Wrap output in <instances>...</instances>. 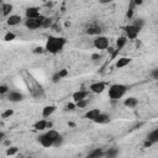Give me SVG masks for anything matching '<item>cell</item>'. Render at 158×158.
I'll return each instance as SVG.
<instances>
[{
  "label": "cell",
  "instance_id": "cell-1",
  "mask_svg": "<svg viewBox=\"0 0 158 158\" xmlns=\"http://www.w3.org/2000/svg\"><path fill=\"white\" fill-rule=\"evenodd\" d=\"M65 44V38L63 37H53V36H49L48 40H47V43H46V51H48L49 53H58L63 49Z\"/></svg>",
  "mask_w": 158,
  "mask_h": 158
},
{
  "label": "cell",
  "instance_id": "cell-2",
  "mask_svg": "<svg viewBox=\"0 0 158 158\" xmlns=\"http://www.w3.org/2000/svg\"><path fill=\"white\" fill-rule=\"evenodd\" d=\"M127 91V86L123 84H114L109 88V98L112 100L121 99Z\"/></svg>",
  "mask_w": 158,
  "mask_h": 158
},
{
  "label": "cell",
  "instance_id": "cell-3",
  "mask_svg": "<svg viewBox=\"0 0 158 158\" xmlns=\"http://www.w3.org/2000/svg\"><path fill=\"white\" fill-rule=\"evenodd\" d=\"M43 20H44V16L43 15H40L38 17H35V19H27L25 21V26L28 30H37V28L41 27Z\"/></svg>",
  "mask_w": 158,
  "mask_h": 158
},
{
  "label": "cell",
  "instance_id": "cell-4",
  "mask_svg": "<svg viewBox=\"0 0 158 158\" xmlns=\"http://www.w3.org/2000/svg\"><path fill=\"white\" fill-rule=\"evenodd\" d=\"M94 47L96 49H106L109 47V40L105 36H96V38L94 40Z\"/></svg>",
  "mask_w": 158,
  "mask_h": 158
},
{
  "label": "cell",
  "instance_id": "cell-5",
  "mask_svg": "<svg viewBox=\"0 0 158 158\" xmlns=\"http://www.w3.org/2000/svg\"><path fill=\"white\" fill-rule=\"evenodd\" d=\"M139 31H141V30H139L138 27L133 26V25H128V26H126V27H125L126 37H127V38H130V40H136V37L138 36Z\"/></svg>",
  "mask_w": 158,
  "mask_h": 158
},
{
  "label": "cell",
  "instance_id": "cell-6",
  "mask_svg": "<svg viewBox=\"0 0 158 158\" xmlns=\"http://www.w3.org/2000/svg\"><path fill=\"white\" fill-rule=\"evenodd\" d=\"M25 15L27 19H35V17H38L41 14H40V7H35V6H31V7H27L26 11H25Z\"/></svg>",
  "mask_w": 158,
  "mask_h": 158
},
{
  "label": "cell",
  "instance_id": "cell-7",
  "mask_svg": "<svg viewBox=\"0 0 158 158\" xmlns=\"http://www.w3.org/2000/svg\"><path fill=\"white\" fill-rule=\"evenodd\" d=\"M90 90L94 93V94H100L105 90V84L101 83V81H98V83H93L90 85Z\"/></svg>",
  "mask_w": 158,
  "mask_h": 158
},
{
  "label": "cell",
  "instance_id": "cell-8",
  "mask_svg": "<svg viewBox=\"0 0 158 158\" xmlns=\"http://www.w3.org/2000/svg\"><path fill=\"white\" fill-rule=\"evenodd\" d=\"M7 99L10 101H12V102H19V101L23 100V95L21 93H19V91H10Z\"/></svg>",
  "mask_w": 158,
  "mask_h": 158
},
{
  "label": "cell",
  "instance_id": "cell-9",
  "mask_svg": "<svg viewBox=\"0 0 158 158\" xmlns=\"http://www.w3.org/2000/svg\"><path fill=\"white\" fill-rule=\"evenodd\" d=\"M38 141H40V143L43 146V147H46V148H49V147H52V144H53V141L44 133V135H42V136H40L38 137Z\"/></svg>",
  "mask_w": 158,
  "mask_h": 158
},
{
  "label": "cell",
  "instance_id": "cell-10",
  "mask_svg": "<svg viewBox=\"0 0 158 158\" xmlns=\"http://www.w3.org/2000/svg\"><path fill=\"white\" fill-rule=\"evenodd\" d=\"M21 16L20 15H10L9 17H7V20H6V23L9 25V26H16V25H19L20 22H21Z\"/></svg>",
  "mask_w": 158,
  "mask_h": 158
},
{
  "label": "cell",
  "instance_id": "cell-11",
  "mask_svg": "<svg viewBox=\"0 0 158 158\" xmlns=\"http://www.w3.org/2000/svg\"><path fill=\"white\" fill-rule=\"evenodd\" d=\"M109 121H110V115L102 114V112H100V114L94 118V122H96V123H107Z\"/></svg>",
  "mask_w": 158,
  "mask_h": 158
},
{
  "label": "cell",
  "instance_id": "cell-12",
  "mask_svg": "<svg viewBox=\"0 0 158 158\" xmlns=\"http://www.w3.org/2000/svg\"><path fill=\"white\" fill-rule=\"evenodd\" d=\"M56 106L54 105H48V106H44L43 110H42V116L43 117H49L54 111H56Z\"/></svg>",
  "mask_w": 158,
  "mask_h": 158
},
{
  "label": "cell",
  "instance_id": "cell-13",
  "mask_svg": "<svg viewBox=\"0 0 158 158\" xmlns=\"http://www.w3.org/2000/svg\"><path fill=\"white\" fill-rule=\"evenodd\" d=\"M86 95H88V91H85V90H78V91H75L73 94V100H74V102H77L79 100H81V99H85Z\"/></svg>",
  "mask_w": 158,
  "mask_h": 158
},
{
  "label": "cell",
  "instance_id": "cell-14",
  "mask_svg": "<svg viewBox=\"0 0 158 158\" xmlns=\"http://www.w3.org/2000/svg\"><path fill=\"white\" fill-rule=\"evenodd\" d=\"M126 43H127V37L126 36H120L117 38V41H116V49L121 51L126 46Z\"/></svg>",
  "mask_w": 158,
  "mask_h": 158
},
{
  "label": "cell",
  "instance_id": "cell-15",
  "mask_svg": "<svg viewBox=\"0 0 158 158\" xmlns=\"http://www.w3.org/2000/svg\"><path fill=\"white\" fill-rule=\"evenodd\" d=\"M101 111L99 110V109H91V110H89L86 114H85V118H88V120H91V121H94V118L100 114Z\"/></svg>",
  "mask_w": 158,
  "mask_h": 158
},
{
  "label": "cell",
  "instance_id": "cell-16",
  "mask_svg": "<svg viewBox=\"0 0 158 158\" xmlns=\"http://www.w3.org/2000/svg\"><path fill=\"white\" fill-rule=\"evenodd\" d=\"M131 63V58H127V57H122V58H120L117 62H116V68H123V67H126L127 64H130Z\"/></svg>",
  "mask_w": 158,
  "mask_h": 158
},
{
  "label": "cell",
  "instance_id": "cell-17",
  "mask_svg": "<svg viewBox=\"0 0 158 158\" xmlns=\"http://www.w3.org/2000/svg\"><path fill=\"white\" fill-rule=\"evenodd\" d=\"M147 139H148V141H151L152 143L158 142V128H156V130L151 131V132L148 133V136H147Z\"/></svg>",
  "mask_w": 158,
  "mask_h": 158
},
{
  "label": "cell",
  "instance_id": "cell-18",
  "mask_svg": "<svg viewBox=\"0 0 158 158\" xmlns=\"http://www.w3.org/2000/svg\"><path fill=\"white\" fill-rule=\"evenodd\" d=\"M137 104H138V101H137L136 98H127V99H125V101H123V105L127 106V107H135Z\"/></svg>",
  "mask_w": 158,
  "mask_h": 158
},
{
  "label": "cell",
  "instance_id": "cell-19",
  "mask_svg": "<svg viewBox=\"0 0 158 158\" xmlns=\"http://www.w3.org/2000/svg\"><path fill=\"white\" fill-rule=\"evenodd\" d=\"M47 121L46 120H40V121H37L36 123H35V128L37 130V131H42V130H44V128H47Z\"/></svg>",
  "mask_w": 158,
  "mask_h": 158
},
{
  "label": "cell",
  "instance_id": "cell-20",
  "mask_svg": "<svg viewBox=\"0 0 158 158\" xmlns=\"http://www.w3.org/2000/svg\"><path fill=\"white\" fill-rule=\"evenodd\" d=\"M1 10H2V15L4 16H9L10 12L12 11V5L11 4H2L1 5Z\"/></svg>",
  "mask_w": 158,
  "mask_h": 158
},
{
  "label": "cell",
  "instance_id": "cell-21",
  "mask_svg": "<svg viewBox=\"0 0 158 158\" xmlns=\"http://www.w3.org/2000/svg\"><path fill=\"white\" fill-rule=\"evenodd\" d=\"M102 154H104L102 149H101V148H96V149L91 151V152L88 154V157H90V158H98V157H101Z\"/></svg>",
  "mask_w": 158,
  "mask_h": 158
},
{
  "label": "cell",
  "instance_id": "cell-22",
  "mask_svg": "<svg viewBox=\"0 0 158 158\" xmlns=\"http://www.w3.org/2000/svg\"><path fill=\"white\" fill-rule=\"evenodd\" d=\"M117 154H118V149L115 148V147H114V148H110V149L105 153V156H106L107 158H114V157H116Z\"/></svg>",
  "mask_w": 158,
  "mask_h": 158
},
{
  "label": "cell",
  "instance_id": "cell-23",
  "mask_svg": "<svg viewBox=\"0 0 158 158\" xmlns=\"http://www.w3.org/2000/svg\"><path fill=\"white\" fill-rule=\"evenodd\" d=\"M52 19H49V17H44V20L42 21V25H41V27L42 28H49L51 26H52Z\"/></svg>",
  "mask_w": 158,
  "mask_h": 158
},
{
  "label": "cell",
  "instance_id": "cell-24",
  "mask_svg": "<svg viewBox=\"0 0 158 158\" xmlns=\"http://www.w3.org/2000/svg\"><path fill=\"white\" fill-rule=\"evenodd\" d=\"M100 32H101V30H100L99 27H89V28L86 30V33H88V35H96V36H99Z\"/></svg>",
  "mask_w": 158,
  "mask_h": 158
},
{
  "label": "cell",
  "instance_id": "cell-25",
  "mask_svg": "<svg viewBox=\"0 0 158 158\" xmlns=\"http://www.w3.org/2000/svg\"><path fill=\"white\" fill-rule=\"evenodd\" d=\"M46 135H47V136H48V137H49L52 141H54V139H56V138L59 136V133H58L56 130H49L48 132H46Z\"/></svg>",
  "mask_w": 158,
  "mask_h": 158
},
{
  "label": "cell",
  "instance_id": "cell-26",
  "mask_svg": "<svg viewBox=\"0 0 158 158\" xmlns=\"http://www.w3.org/2000/svg\"><path fill=\"white\" fill-rule=\"evenodd\" d=\"M14 115V110L12 109H7V110H5L2 114H1V118H9L10 116H12Z\"/></svg>",
  "mask_w": 158,
  "mask_h": 158
},
{
  "label": "cell",
  "instance_id": "cell-27",
  "mask_svg": "<svg viewBox=\"0 0 158 158\" xmlns=\"http://www.w3.org/2000/svg\"><path fill=\"white\" fill-rule=\"evenodd\" d=\"M62 144H63V137L59 135V136L53 141V144H52V146H53V147H59V146H62Z\"/></svg>",
  "mask_w": 158,
  "mask_h": 158
},
{
  "label": "cell",
  "instance_id": "cell-28",
  "mask_svg": "<svg viewBox=\"0 0 158 158\" xmlns=\"http://www.w3.org/2000/svg\"><path fill=\"white\" fill-rule=\"evenodd\" d=\"M133 26H136V27H138L139 30L143 27V25H144V21H143V19H137V20H135L133 21V23H132Z\"/></svg>",
  "mask_w": 158,
  "mask_h": 158
},
{
  "label": "cell",
  "instance_id": "cell-29",
  "mask_svg": "<svg viewBox=\"0 0 158 158\" xmlns=\"http://www.w3.org/2000/svg\"><path fill=\"white\" fill-rule=\"evenodd\" d=\"M17 151H19L17 147H9V148L6 149V154H7V156H14V154L17 153Z\"/></svg>",
  "mask_w": 158,
  "mask_h": 158
},
{
  "label": "cell",
  "instance_id": "cell-30",
  "mask_svg": "<svg viewBox=\"0 0 158 158\" xmlns=\"http://www.w3.org/2000/svg\"><path fill=\"white\" fill-rule=\"evenodd\" d=\"M15 33H12V32H7L6 35H5V37H4V40L6 41V42H10V41H12V40H15Z\"/></svg>",
  "mask_w": 158,
  "mask_h": 158
},
{
  "label": "cell",
  "instance_id": "cell-31",
  "mask_svg": "<svg viewBox=\"0 0 158 158\" xmlns=\"http://www.w3.org/2000/svg\"><path fill=\"white\" fill-rule=\"evenodd\" d=\"M75 105H77V107H85L86 106V99H81V100L77 101Z\"/></svg>",
  "mask_w": 158,
  "mask_h": 158
},
{
  "label": "cell",
  "instance_id": "cell-32",
  "mask_svg": "<svg viewBox=\"0 0 158 158\" xmlns=\"http://www.w3.org/2000/svg\"><path fill=\"white\" fill-rule=\"evenodd\" d=\"M60 79H62V78L59 77L58 72H57V73H54V74H53V77H52V81H53V83H58Z\"/></svg>",
  "mask_w": 158,
  "mask_h": 158
},
{
  "label": "cell",
  "instance_id": "cell-33",
  "mask_svg": "<svg viewBox=\"0 0 158 158\" xmlns=\"http://www.w3.org/2000/svg\"><path fill=\"white\" fill-rule=\"evenodd\" d=\"M58 74H59L60 78H65V77L68 75V70H67V69H60V70L58 72Z\"/></svg>",
  "mask_w": 158,
  "mask_h": 158
},
{
  "label": "cell",
  "instance_id": "cell-34",
  "mask_svg": "<svg viewBox=\"0 0 158 158\" xmlns=\"http://www.w3.org/2000/svg\"><path fill=\"white\" fill-rule=\"evenodd\" d=\"M151 75H152V78H153V79H158V68H154V69H152V72H151Z\"/></svg>",
  "mask_w": 158,
  "mask_h": 158
},
{
  "label": "cell",
  "instance_id": "cell-35",
  "mask_svg": "<svg viewBox=\"0 0 158 158\" xmlns=\"http://www.w3.org/2000/svg\"><path fill=\"white\" fill-rule=\"evenodd\" d=\"M9 91L7 85H0V94H6Z\"/></svg>",
  "mask_w": 158,
  "mask_h": 158
},
{
  "label": "cell",
  "instance_id": "cell-36",
  "mask_svg": "<svg viewBox=\"0 0 158 158\" xmlns=\"http://www.w3.org/2000/svg\"><path fill=\"white\" fill-rule=\"evenodd\" d=\"M75 107H77V105L75 104H73V102H69L68 105H67V110H69V111H73V110H75Z\"/></svg>",
  "mask_w": 158,
  "mask_h": 158
},
{
  "label": "cell",
  "instance_id": "cell-37",
  "mask_svg": "<svg viewBox=\"0 0 158 158\" xmlns=\"http://www.w3.org/2000/svg\"><path fill=\"white\" fill-rule=\"evenodd\" d=\"M42 52H43V48L42 47H37V48L33 49V53H42Z\"/></svg>",
  "mask_w": 158,
  "mask_h": 158
},
{
  "label": "cell",
  "instance_id": "cell-38",
  "mask_svg": "<svg viewBox=\"0 0 158 158\" xmlns=\"http://www.w3.org/2000/svg\"><path fill=\"white\" fill-rule=\"evenodd\" d=\"M152 144H153V143H152L151 141H148V139H147V141L144 142V144H143V146H144V148H148V147H151Z\"/></svg>",
  "mask_w": 158,
  "mask_h": 158
},
{
  "label": "cell",
  "instance_id": "cell-39",
  "mask_svg": "<svg viewBox=\"0 0 158 158\" xmlns=\"http://www.w3.org/2000/svg\"><path fill=\"white\" fill-rule=\"evenodd\" d=\"M91 58H93L94 60H96V59H100V58H101V56H100V54H93V56H91Z\"/></svg>",
  "mask_w": 158,
  "mask_h": 158
},
{
  "label": "cell",
  "instance_id": "cell-40",
  "mask_svg": "<svg viewBox=\"0 0 158 158\" xmlns=\"http://www.w3.org/2000/svg\"><path fill=\"white\" fill-rule=\"evenodd\" d=\"M100 1V4H109V2H111L112 0H99Z\"/></svg>",
  "mask_w": 158,
  "mask_h": 158
},
{
  "label": "cell",
  "instance_id": "cell-41",
  "mask_svg": "<svg viewBox=\"0 0 158 158\" xmlns=\"http://www.w3.org/2000/svg\"><path fill=\"white\" fill-rule=\"evenodd\" d=\"M4 137H5V133H4V132H0V141H2Z\"/></svg>",
  "mask_w": 158,
  "mask_h": 158
},
{
  "label": "cell",
  "instance_id": "cell-42",
  "mask_svg": "<svg viewBox=\"0 0 158 158\" xmlns=\"http://www.w3.org/2000/svg\"><path fill=\"white\" fill-rule=\"evenodd\" d=\"M68 126L69 127H75V123L74 122H68Z\"/></svg>",
  "mask_w": 158,
  "mask_h": 158
},
{
  "label": "cell",
  "instance_id": "cell-43",
  "mask_svg": "<svg viewBox=\"0 0 158 158\" xmlns=\"http://www.w3.org/2000/svg\"><path fill=\"white\" fill-rule=\"evenodd\" d=\"M135 4L139 5V4H142V0H135Z\"/></svg>",
  "mask_w": 158,
  "mask_h": 158
},
{
  "label": "cell",
  "instance_id": "cell-44",
  "mask_svg": "<svg viewBox=\"0 0 158 158\" xmlns=\"http://www.w3.org/2000/svg\"><path fill=\"white\" fill-rule=\"evenodd\" d=\"M0 5H2V0H0Z\"/></svg>",
  "mask_w": 158,
  "mask_h": 158
}]
</instances>
